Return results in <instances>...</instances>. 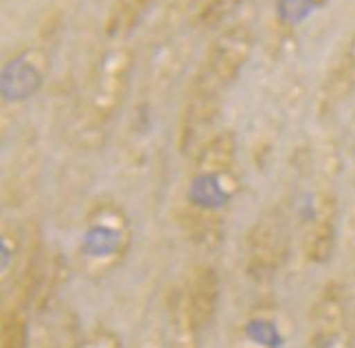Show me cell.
Here are the masks:
<instances>
[{
    "label": "cell",
    "instance_id": "1",
    "mask_svg": "<svg viewBox=\"0 0 355 348\" xmlns=\"http://www.w3.org/2000/svg\"><path fill=\"white\" fill-rule=\"evenodd\" d=\"M239 145L230 129H220L191 156L182 186L178 223L193 246L215 250L222 244L230 210L241 195Z\"/></svg>",
    "mask_w": 355,
    "mask_h": 348
},
{
    "label": "cell",
    "instance_id": "2",
    "mask_svg": "<svg viewBox=\"0 0 355 348\" xmlns=\"http://www.w3.org/2000/svg\"><path fill=\"white\" fill-rule=\"evenodd\" d=\"M136 55L128 39H105L92 59L84 99L79 103L81 145H94L105 125L121 112L134 77Z\"/></svg>",
    "mask_w": 355,
    "mask_h": 348
},
{
    "label": "cell",
    "instance_id": "3",
    "mask_svg": "<svg viewBox=\"0 0 355 348\" xmlns=\"http://www.w3.org/2000/svg\"><path fill=\"white\" fill-rule=\"evenodd\" d=\"M134 244V228L125 206L114 197H99L81 221L75 261L90 280L114 274L128 261Z\"/></svg>",
    "mask_w": 355,
    "mask_h": 348
},
{
    "label": "cell",
    "instance_id": "4",
    "mask_svg": "<svg viewBox=\"0 0 355 348\" xmlns=\"http://www.w3.org/2000/svg\"><path fill=\"white\" fill-rule=\"evenodd\" d=\"M220 274L213 265L202 263L191 270L187 283L173 293L169 304L173 348H196L200 333L220 309Z\"/></svg>",
    "mask_w": 355,
    "mask_h": 348
},
{
    "label": "cell",
    "instance_id": "5",
    "mask_svg": "<svg viewBox=\"0 0 355 348\" xmlns=\"http://www.w3.org/2000/svg\"><path fill=\"white\" fill-rule=\"evenodd\" d=\"M257 46V33L248 22H233L222 26L209 44L204 59L193 75L196 82L226 92L233 86L243 68L248 66Z\"/></svg>",
    "mask_w": 355,
    "mask_h": 348
},
{
    "label": "cell",
    "instance_id": "6",
    "mask_svg": "<svg viewBox=\"0 0 355 348\" xmlns=\"http://www.w3.org/2000/svg\"><path fill=\"white\" fill-rule=\"evenodd\" d=\"M305 348H355V315L349 287L329 280L311 302Z\"/></svg>",
    "mask_w": 355,
    "mask_h": 348
},
{
    "label": "cell",
    "instance_id": "7",
    "mask_svg": "<svg viewBox=\"0 0 355 348\" xmlns=\"http://www.w3.org/2000/svg\"><path fill=\"white\" fill-rule=\"evenodd\" d=\"M290 248L292 228L288 215L281 208H270L243 237V270L254 280L275 278L288 261Z\"/></svg>",
    "mask_w": 355,
    "mask_h": 348
},
{
    "label": "cell",
    "instance_id": "8",
    "mask_svg": "<svg viewBox=\"0 0 355 348\" xmlns=\"http://www.w3.org/2000/svg\"><path fill=\"white\" fill-rule=\"evenodd\" d=\"M300 254L309 265L329 263L338 244V197L329 189H318L305 197L298 212Z\"/></svg>",
    "mask_w": 355,
    "mask_h": 348
},
{
    "label": "cell",
    "instance_id": "9",
    "mask_svg": "<svg viewBox=\"0 0 355 348\" xmlns=\"http://www.w3.org/2000/svg\"><path fill=\"white\" fill-rule=\"evenodd\" d=\"M224 95L226 92H220L191 79L184 103L180 108V116H178L175 131V145L182 156L191 158L204 143L220 131L217 125H220L222 116Z\"/></svg>",
    "mask_w": 355,
    "mask_h": 348
},
{
    "label": "cell",
    "instance_id": "10",
    "mask_svg": "<svg viewBox=\"0 0 355 348\" xmlns=\"http://www.w3.org/2000/svg\"><path fill=\"white\" fill-rule=\"evenodd\" d=\"M49 53L42 46H22L9 55L0 71L3 105H22L42 90L49 75Z\"/></svg>",
    "mask_w": 355,
    "mask_h": 348
},
{
    "label": "cell",
    "instance_id": "11",
    "mask_svg": "<svg viewBox=\"0 0 355 348\" xmlns=\"http://www.w3.org/2000/svg\"><path fill=\"white\" fill-rule=\"evenodd\" d=\"M288 342V322L277 304H257L230 333L228 348H283Z\"/></svg>",
    "mask_w": 355,
    "mask_h": 348
},
{
    "label": "cell",
    "instance_id": "12",
    "mask_svg": "<svg viewBox=\"0 0 355 348\" xmlns=\"http://www.w3.org/2000/svg\"><path fill=\"white\" fill-rule=\"evenodd\" d=\"M353 95H355V31L340 46L329 71H327L322 79L318 108L322 114L336 112Z\"/></svg>",
    "mask_w": 355,
    "mask_h": 348
},
{
    "label": "cell",
    "instance_id": "13",
    "mask_svg": "<svg viewBox=\"0 0 355 348\" xmlns=\"http://www.w3.org/2000/svg\"><path fill=\"white\" fill-rule=\"evenodd\" d=\"M327 5V0H275L270 24V51L281 55L283 46L292 42L300 26L307 24Z\"/></svg>",
    "mask_w": 355,
    "mask_h": 348
},
{
    "label": "cell",
    "instance_id": "14",
    "mask_svg": "<svg viewBox=\"0 0 355 348\" xmlns=\"http://www.w3.org/2000/svg\"><path fill=\"white\" fill-rule=\"evenodd\" d=\"M29 304L18 298H7L0 313V348H29Z\"/></svg>",
    "mask_w": 355,
    "mask_h": 348
},
{
    "label": "cell",
    "instance_id": "15",
    "mask_svg": "<svg viewBox=\"0 0 355 348\" xmlns=\"http://www.w3.org/2000/svg\"><path fill=\"white\" fill-rule=\"evenodd\" d=\"M152 3L154 0H114L103 26L105 39H128L139 24V18L152 7Z\"/></svg>",
    "mask_w": 355,
    "mask_h": 348
},
{
    "label": "cell",
    "instance_id": "16",
    "mask_svg": "<svg viewBox=\"0 0 355 348\" xmlns=\"http://www.w3.org/2000/svg\"><path fill=\"white\" fill-rule=\"evenodd\" d=\"M245 0H200L193 24L198 29H220L243 7Z\"/></svg>",
    "mask_w": 355,
    "mask_h": 348
},
{
    "label": "cell",
    "instance_id": "17",
    "mask_svg": "<svg viewBox=\"0 0 355 348\" xmlns=\"http://www.w3.org/2000/svg\"><path fill=\"white\" fill-rule=\"evenodd\" d=\"M75 348H123L119 333L107 327H94L77 342Z\"/></svg>",
    "mask_w": 355,
    "mask_h": 348
}]
</instances>
